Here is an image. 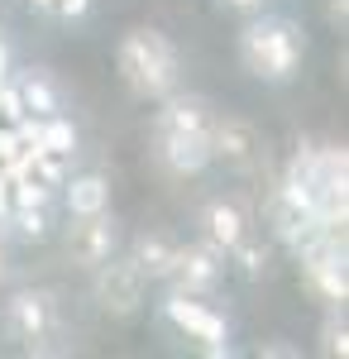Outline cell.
<instances>
[{"label":"cell","instance_id":"cell-23","mask_svg":"<svg viewBox=\"0 0 349 359\" xmlns=\"http://www.w3.org/2000/svg\"><path fill=\"white\" fill-rule=\"evenodd\" d=\"M230 5H240V10H254V5H259V0H230Z\"/></svg>","mask_w":349,"mask_h":359},{"label":"cell","instance_id":"cell-17","mask_svg":"<svg viewBox=\"0 0 349 359\" xmlns=\"http://www.w3.org/2000/svg\"><path fill=\"white\" fill-rule=\"evenodd\" d=\"M15 149H20V139H15V125H0V163H5Z\"/></svg>","mask_w":349,"mask_h":359},{"label":"cell","instance_id":"cell-13","mask_svg":"<svg viewBox=\"0 0 349 359\" xmlns=\"http://www.w3.org/2000/svg\"><path fill=\"white\" fill-rule=\"evenodd\" d=\"M20 101H25V111H34V115H53V111H57L53 86L39 82V77H29V82L20 86Z\"/></svg>","mask_w":349,"mask_h":359},{"label":"cell","instance_id":"cell-11","mask_svg":"<svg viewBox=\"0 0 349 359\" xmlns=\"http://www.w3.org/2000/svg\"><path fill=\"white\" fill-rule=\"evenodd\" d=\"M135 264L149 278H167V273H172V264H177V249L167 245V240H158V235H153V240H139V259H135Z\"/></svg>","mask_w":349,"mask_h":359},{"label":"cell","instance_id":"cell-8","mask_svg":"<svg viewBox=\"0 0 349 359\" xmlns=\"http://www.w3.org/2000/svg\"><path fill=\"white\" fill-rule=\"evenodd\" d=\"M106 201H110L106 177H77V182L67 187V211H72V216H101Z\"/></svg>","mask_w":349,"mask_h":359},{"label":"cell","instance_id":"cell-2","mask_svg":"<svg viewBox=\"0 0 349 359\" xmlns=\"http://www.w3.org/2000/svg\"><path fill=\"white\" fill-rule=\"evenodd\" d=\"M120 72L130 77V86L139 96H167L172 82H177V53L163 34L139 29L120 43Z\"/></svg>","mask_w":349,"mask_h":359},{"label":"cell","instance_id":"cell-12","mask_svg":"<svg viewBox=\"0 0 349 359\" xmlns=\"http://www.w3.org/2000/svg\"><path fill=\"white\" fill-rule=\"evenodd\" d=\"M10 316H15V326H20L25 335H39L43 326H48V311H43V297H29V292L10 302Z\"/></svg>","mask_w":349,"mask_h":359},{"label":"cell","instance_id":"cell-19","mask_svg":"<svg viewBox=\"0 0 349 359\" xmlns=\"http://www.w3.org/2000/svg\"><path fill=\"white\" fill-rule=\"evenodd\" d=\"M240 264L249 273H259V269H264V254H259V249H240Z\"/></svg>","mask_w":349,"mask_h":359},{"label":"cell","instance_id":"cell-10","mask_svg":"<svg viewBox=\"0 0 349 359\" xmlns=\"http://www.w3.org/2000/svg\"><path fill=\"white\" fill-rule=\"evenodd\" d=\"M206 225H211V240L225 249H235L244 240V216L235 206H225V201H215L211 211H206Z\"/></svg>","mask_w":349,"mask_h":359},{"label":"cell","instance_id":"cell-5","mask_svg":"<svg viewBox=\"0 0 349 359\" xmlns=\"http://www.w3.org/2000/svg\"><path fill=\"white\" fill-rule=\"evenodd\" d=\"M101 302L110 311H135L144 302V269L139 264H110L101 273Z\"/></svg>","mask_w":349,"mask_h":359},{"label":"cell","instance_id":"cell-15","mask_svg":"<svg viewBox=\"0 0 349 359\" xmlns=\"http://www.w3.org/2000/svg\"><path fill=\"white\" fill-rule=\"evenodd\" d=\"M10 187H15V206H43L48 201V182H39V177H20Z\"/></svg>","mask_w":349,"mask_h":359},{"label":"cell","instance_id":"cell-6","mask_svg":"<svg viewBox=\"0 0 349 359\" xmlns=\"http://www.w3.org/2000/svg\"><path fill=\"white\" fill-rule=\"evenodd\" d=\"M172 278H177V292H206L215 278H220V264H215L211 249H177V264H172Z\"/></svg>","mask_w":349,"mask_h":359},{"label":"cell","instance_id":"cell-4","mask_svg":"<svg viewBox=\"0 0 349 359\" xmlns=\"http://www.w3.org/2000/svg\"><path fill=\"white\" fill-rule=\"evenodd\" d=\"M167 321H172L177 331H187L191 340H201L206 355H225V321L215 316L211 306L191 302V292H172V297H167Z\"/></svg>","mask_w":349,"mask_h":359},{"label":"cell","instance_id":"cell-25","mask_svg":"<svg viewBox=\"0 0 349 359\" xmlns=\"http://www.w3.org/2000/svg\"><path fill=\"white\" fill-rule=\"evenodd\" d=\"M0 182H5V177H0Z\"/></svg>","mask_w":349,"mask_h":359},{"label":"cell","instance_id":"cell-20","mask_svg":"<svg viewBox=\"0 0 349 359\" xmlns=\"http://www.w3.org/2000/svg\"><path fill=\"white\" fill-rule=\"evenodd\" d=\"M349 350V335L345 331H330V355H345Z\"/></svg>","mask_w":349,"mask_h":359},{"label":"cell","instance_id":"cell-7","mask_svg":"<svg viewBox=\"0 0 349 359\" xmlns=\"http://www.w3.org/2000/svg\"><path fill=\"white\" fill-rule=\"evenodd\" d=\"M86 225H77V235H72V254H77L81 264H106L110 259V225L101 216H81Z\"/></svg>","mask_w":349,"mask_h":359},{"label":"cell","instance_id":"cell-21","mask_svg":"<svg viewBox=\"0 0 349 359\" xmlns=\"http://www.w3.org/2000/svg\"><path fill=\"white\" fill-rule=\"evenodd\" d=\"M10 211V192H5V182H0V216Z\"/></svg>","mask_w":349,"mask_h":359},{"label":"cell","instance_id":"cell-24","mask_svg":"<svg viewBox=\"0 0 349 359\" xmlns=\"http://www.w3.org/2000/svg\"><path fill=\"white\" fill-rule=\"evenodd\" d=\"M34 5H39V10H53V0H34Z\"/></svg>","mask_w":349,"mask_h":359},{"label":"cell","instance_id":"cell-9","mask_svg":"<svg viewBox=\"0 0 349 359\" xmlns=\"http://www.w3.org/2000/svg\"><path fill=\"white\" fill-rule=\"evenodd\" d=\"M249 149H254V135H249V125H240V120H225V125H215V130H211V154L249 158Z\"/></svg>","mask_w":349,"mask_h":359},{"label":"cell","instance_id":"cell-22","mask_svg":"<svg viewBox=\"0 0 349 359\" xmlns=\"http://www.w3.org/2000/svg\"><path fill=\"white\" fill-rule=\"evenodd\" d=\"M5 67H10V53H5V43H0V82H5Z\"/></svg>","mask_w":349,"mask_h":359},{"label":"cell","instance_id":"cell-3","mask_svg":"<svg viewBox=\"0 0 349 359\" xmlns=\"http://www.w3.org/2000/svg\"><path fill=\"white\" fill-rule=\"evenodd\" d=\"M244 62H249V72H259V77H268V82H282V77H292L296 57H301V39H296L292 25H254L244 34Z\"/></svg>","mask_w":349,"mask_h":359},{"label":"cell","instance_id":"cell-18","mask_svg":"<svg viewBox=\"0 0 349 359\" xmlns=\"http://www.w3.org/2000/svg\"><path fill=\"white\" fill-rule=\"evenodd\" d=\"M86 5H91V0H53V10H57V15H67V20L86 15Z\"/></svg>","mask_w":349,"mask_h":359},{"label":"cell","instance_id":"cell-16","mask_svg":"<svg viewBox=\"0 0 349 359\" xmlns=\"http://www.w3.org/2000/svg\"><path fill=\"white\" fill-rule=\"evenodd\" d=\"M20 230L39 240V235H43V211H39V206H20Z\"/></svg>","mask_w":349,"mask_h":359},{"label":"cell","instance_id":"cell-1","mask_svg":"<svg viewBox=\"0 0 349 359\" xmlns=\"http://www.w3.org/2000/svg\"><path fill=\"white\" fill-rule=\"evenodd\" d=\"M158 154L167 163V172H177V177L206 168V158H211V130H206V115H201L196 101H172L158 115Z\"/></svg>","mask_w":349,"mask_h":359},{"label":"cell","instance_id":"cell-14","mask_svg":"<svg viewBox=\"0 0 349 359\" xmlns=\"http://www.w3.org/2000/svg\"><path fill=\"white\" fill-rule=\"evenodd\" d=\"M39 144H43L48 154H72V144H77V135H72V125H67V120H57V115H48V120H43V135H39Z\"/></svg>","mask_w":349,"mask_h":359}]
</instances>
